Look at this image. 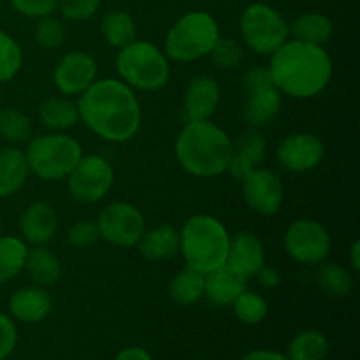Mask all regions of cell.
Here are the masks:
<instances>
[{
    "mask_svg": "<svg viewBox=\"0 0 360 360\" xmlns=\"http://www.w3.org/2000/svg\"><path fill=\"white\" fill-rule=\"evenodd\" d=\"M79 122L105 143L123 144L137 136L143 109L136 91L118 77H102L77 97Z\"/></svg>",
    "mask_w": 360,
    "mask_h": 360,
    "instance_id": "obj_1",
    "label": "cell"
},
{
    "mask_svg": "<svg viewBox=\"0 0 360 360\" xmlns=\"http://www.w3.org/2000/svg\"><path fill=\"white\" fill-rule=\"evenodd\" d=\"M271 81L281 95L315 98L333 79V60L323 46L288 39L269 56Z\"/></svg>",
    "mask_w": 360,
    "mask_h": 360,
    "instance_id": "obj_2",
    "label": "cell"
},
{
    "mask_svg": "<svg viewBox=\"0 0 360 360\" xmlns=\"http://www.w3.org/2000/svg\"><path fill=\"white\" fill-rule=\"evenodd\" d=\"M234 153V141L211 120L186 122L174 143L179 167L195 178H218L225 174Z\"/></svg>",
    "mask_w": 360,
    "mask_h": 360,
    "instance_id": "obj_3",
    "label": "cell"
},
{
    "mask_svg": "<svg viewBox=\"0 0 360 360\" xmlns=\"http://www.w3.org/2000/svg\"><path fill=\"white\" fill-rule=\"evenodd\" d=\"M231 234L220 218L213 214H192L179 231V253L186 267L210 273L227 262Z\"/></svg>",
    "mask_w": 360,
    "mask_h": 360,
    "instance_id": "obj_4",
    "label": "cell"
},
{
    "mask_svg": "<svg viewBox=\"0 0 360 360\" xmlns=\"http://www.w3.org/2000/svg\"><path fill=\"white\" fill-rule=\"evenodd\" d=\"M118 79L134 91H158L171 79V60L153 42L136 39L118 49L115 60Z\"/></svg>",
    "mask_w": 360,
    "mask_h": 360,
    "instance_id": "obj_5",
    "label": "cell"
},
{
    "mask_svg": "<svg viewBox=\"0 0 360 360\" xmlns=\"http://www.w3.org/2000/svg\"><path fill=\"white\" fill-rule=\"evenodd\" d=\"M220 37V25L213 14L206 11H190L169 28L164 53L171 62H197L210 56Z\"/></svg>",
    "mask_w": 360,
    "mask_h": 360,
    "instance_id": "obj_6",
    "label": "cell"
},
{
    "mask_svg": "<svg viewBox=\"0 0 360 360\" xmlns=\"http://www.w3.org/2000/svg\"><path fill=\"white\" fill-rule=\"evenodd\" d=\"M30 174L42 181H62L83 157V146L67 132L32 137L25 150Z\"/></svg>",
    "mask_w": 360,
    "mask_h": 360,
    "instance_id": "obj_7",
    "label": "cell"
},
{
    "mask_svg": "<svg viewBox=\"0 0 360 360\" xmlns=\"http://www.w3.org/2000/svg\"><path fill=\"white\" fill-rule=\"evenodd\" d=\"M243 46L259 56H271L290 39V23L273 6L255 2L239 18Z\"/></svg>",
    "mask_w": 360,
    "mask_h": 360,
    "instance_id": "obj_8",
    "label": "cell"
},
{
    "mask_svg": "<svg viewBox=\"0 0 360 360\" xmlns=\"http://www.w3.org/2000/svg\"><path fill=\"white\" fill-rule=\"evenodd\" d=\"M69 195L77 204H97L115 185V169L102 155H83L67 176Z\"/></svg>",
    "mask_w": 360,
    "mask_h": 360,
    "instance_id": "obj_9",
    "label": "cell"
},
{
    "mask_svg": "<svg viewBox=\"0 0 360 360\" xmlns=\"http://www.w3.org/2000/svg\"><path fill=\"white\" fill-rule=\"evenodd\" d=\"M95 224L101 239L116 248H136L146 231L143 211L127 200H115L102 207Z\"/></svg>",
    "mask_w": 360,
    "mask_h": 360,
    "instance_id": "obj_10",
    "label": "cell"
},
{
    "mask_svg": "<svg viewBox=\"0 0 360 360\" xmlns=\"http://www.w3.org/2000/svg\"><path fill=\"white\" fill-rule=\"evenodd\" d=\"M283 248L292 260L302 266L326 262L333 250V238L320 221L299 218L292 221L283 236Z\"/></svg>",
    "mask_w": 360,
    "mask_h": 360,
    "instance_id": "obj_11",
    "label": "cell"
},
{
    "mask_svg": "<svg viewBox=\"0 0 360 360\" xmlns=\"http://www.w3.org/2000/svg\"><path fill=\"white\" fill-rule=\"evenodd\" d=\"M243 199L253 213L260 217H274L281 211L285 188L280 176L266 167H257L241 179Z\"/></svg>",
    "mask_w": 360,
    "mask_h": 360,
    "instance_id": "obj_12",
    "label": "cell"
},
{
    "mask_svg": "<svg viewBox=\"0 0 360 360\" xmlns=\"http://www.w3.org/2000/svg\"><path fill=\"white\" fill-rule=\"evenodd\" d=\"M97 60L86 51H69L56 62L53 83L60 95L79 97L97 81Z\"/></svg>",
    "mask_w": 360,
    "mask_h": 360,
    "instance_id": "obj_13",
    "label": "cell"
},
{
    "mask_svg": "<svg viewBox=\"0 0 360 360\" xmlns=\"http://www.w3.org/2000/svg\"><path fill=\"white\" fill-rule=\"evenodd\" d=\"M326 157V146L316 134L294 132L278 144L276 158L287 171L309 172Z\"/></svg>",
    "mask_w": 360,
    "mask_h": 360,
    "instance_id": "obj_14",
    "label": "cell"
},
{
    "mask_svg": "<svg viewBox=\"0 0 360 360\" xmlns=\"http://www.w3.org/2000/svg\"><path fill=\"white\" fill-rule=\"evenodd\" d=\"M220 83L210 74H199L188 81L183 94V115L186 122L211 120L220 108Z\"/></svg>",
    "mask_w": 360,
    "mask_h": 360,
    "instance_id": "obj_15",
    "label": "cell"
},
{
    "mask_svg": "<svg viewBox=\"0 0 360 360\" xmlns=\"http://www.w3.org/2000/svg\"><path fill=\"white\" fill-rule=\"evenodd\" d=\"M225 266L246 281L255 278V274L266 266V246L262 239L250 231H239L238 234L231 236Z\"/></svg>",
    "mask_w": 360,
    "mask_h": 360,
    "instance_id": "obj_16",
    "label": "cell"
},
{
    "mask_svg": "<svg viewBox=\"0 0 360 360\" xmlns=\"http://www.w3.org/2000/svg\"><path fill=\"white\" fill-rule=\"evenodd\" d=\"M58 232V214L53 204L35 200L20 217V234L27 245L41 246L53 241Z\"/></svg>",
    "mask_w": 360,
    "mask_h": 360,
    "instance_id": "obj_17",
    "label": "cell"
},
{
    "mask_svg": "<svg viewBox=\"0 0 360 360\" xmlns=\"http://www.w3.org/2000/svg\"><path fill=\"white\" fill-rule=\"evenodd\" d=\"M53 309L51 294L41 285H28L18 288L9 299L11 319L21 323H41L49 316Z\"/></svg>",
    "mask_w": 360,
    "mask_h": 360,
    "instance_id": "obj_18",
    "label": "cell"
},
{
    "mask_svg": "<svg viewBox=\"0 0 360 360\" xmlns=\"http://www.w3.org/2000/svg\"><path fill=\"white\" fill-rule=\"evenodd\" d=\"M267 141L262 132L257 129L245 130L234 143V153H232L231 165H229V174L234 179L241 181L246 174L260 167V164L266 158Z\"/></svg>",
    "mask_w": 360,
    "mask_h": 360,
    "instance_id": "obj_19",
    "label": "cell"
},
{
    "mask_svg": "<svg viewBox=\"0 0 360 360\" xmlns=\"http://www.w3.org/2000/svg\"><path fill=\"white\" fill-rule=\"evenodd\" d=\"M281 102H283V95L276 90L274 84L246 91L243 120L250 129L262 130L276 118L281 109Z\"/></svg>",
    "mask_w": 360,
    "mask_h": 360,
    "instance_id": "obj_20",
    "label": "cell"
},
{
    "mask_svg": "<svg viewBox=\"0 0 360 360\" xmlns=\"http://www.w3.org/2000/svg\"><path fill=\"white\" fill-rule=\"evenodd\" d=\"M136 248L148 262H164L179 253V231L171 224L146 229Z\"/></svg>",
    "mask_w": 360,
    "mask_h": 360,
    "instance_id": "obj_21",
    "label": "cell"
},
{
    "mask_svg": "<svg viewBox=\"0 0 360 360\" xmlns=\"http://www.w3.org/2000/svg\"><path fill=\"white\" fill-rule=\"evenodd\" d=\"M246 285H248V281L245 278L236 274L227 266H221L206 273L204 297L218 308H229L238 299V295L248 288Z\"/></svg>",
    "mask_w": 360,
    "mask_h": 360,
    "instance_id": "obj_22",
    "label": "cell"
},
{
    "mask_svg": "<svg viewBox=\"0 0 360 360\" xmlns=\"http://www.w3.org/2000/svg\"><path fill=\"white\" fill-rule=\"evenodd\" d=\"M30 176L27 155L21 148L9 146L0 150V199L20 192Z\"/></svg>",
    "mask_w": 360,
    "mask_h": 360,
    "instance_id": "obj_23",
    "label": "cell"
},
{
    "mask_svg": "<svg viewBox=\"0 0 360 360\" xmlns=\"http://www.w3.org/2000/svg\"><path fill=\"white\" fill-rule=\"evenodd\" d=\"M39 120L49 132H67L79 123L77 104L65 95H53L39 105Z\"/></svg>",
    "mask_w": 360,
    "mask_h": 360,
    "instance_id": "obj_24",
    "label": "cell"
},
{
    "mask_svg": "<svg viewBox=\"0 0 360 360\" xmlns=\"http://www.w3.org/2000/svg\"><path fill=\"white\" fill-rule=\"evenodd\" d=\"M25 271L35 285L51 287L62 278V262L56 253L48 248V245L32 246L27 252Z\"/></svg>",
    "mask_w": 360,
    "mask_h": 360,
    "instance_id": "obj_25",
    "label": "cell"
},
{
    "mask_svg": "<svg viewBox=\"0 0 360 360\" xmlns=\"http://www.w3.org/2000/svg\"><path fill=\"white\" fill-rule=\"evenodd\" d=\"M334 25L329 16L316 11L301 14L290 23V35L292 39L308 44L326 46L333 39Z\"/></svg>",
    "mask_w": 360,
    "mask_h": 360,
    "instance_id": "obj_26",
    "label": "cell"
},
{
    "mask_svg": "<svg viewBox=\"0 0 360 360\" xmlns=\"http://www.w3.org/2000/svg\"><path fill=\"white\" fill-rule=\"evenodd\" d=\"M204 281H206V274L192 267H185L169 281V297L174 304L183 306V308L197 304L204 297Z\"/></svg>",
    "mask_w": 360,
    "mask_h": 360,
    "instance_id": "obj_27",
    "label": "cell"
},
{
    "mask_svg": "<svg viewBox=\"0 0 360 360\" xmlns=\"http://www.w3.org/2000/svg\"><path fill=\"white\" fill-rule=\"evenodd\" d=\"M101 34L111 48L122 49L132 41H136V21H134L132 14H129L127 11H108L101 20Z\"/></svg>",
    "mask_w": 360,
    "mask_h": 360,
    "instance_id": "obj_28",
    "label": "cell"
},
{
    "mask_svg": "<svg viewBox=\"0 0 360 360\" xmlns=\"http://www.w3.org/2000/svg\"><path fill=\"white\" fill-rule=\"evenodd\" d=\"M28 245L16 236H0V285L9 283L11 280L25 271Z\"/></svg>",
    "mask_w": 360,
    "mask_h": 360,
    "instance_id": "obj_29",
    "label": "cell"
},
{
    "mask_svg": "<svg viewBox=\"0 0 360 360\" xmlns=\"http://www.w3.org/2000/svg\"><path fill=\"white\" fill-rule=\"evenodd\" d=\"M329 354V340L316 329H306L295 334L287 347L290 360H323Z\"/></svg>",
    "mask_w": 360,
    "mask_h": 360,
    "instance_id": "obj_30",
    "label": "cell"
},
{
    "mask_svg": "<svg viewBox=\"0 0 360 360\" xmlns=\"http://www.w3.org/2000/svg\"><path fill=\"white\" fill-rule=\"evenodd\" d=\"M316 283L327 295L343 299L354 290V276L348 267L338 262H322L316 273Z\"/></svg>",
    "mask_w": 360,
    "mask_h": 360,
    "instance_id": "obj_31",
    "label": "cell"
},
{
    "mask_svg": "<svg viewBox=\"0 0 360 360\" xmlns=\"http://www.w3.org/2000/svg\"><path fill=\"white\" fill-rule=\"evenodd\" d=\"M0 137L11 144H23L32 139V120L16 108L0 109Z\"/></svg>",
    "mask_w": 360,
    "mask_h": 360,
    "instance_id": "obj_32",
    "label": "cell"
},
{
    "mask_svg": "<svg viewBox=\"0 0 360 360\" xmlns=\"http://www.w3.org/2000/svg\"><path fill=\"white\" fill-rule=\"evenodd\" d=\"M232 309H234L236 319L241 323H245V326H259L266 320L267 313H269V304H267L266 297L246 288L232 302Z\"/></svg>",
    "mask_w": 360,
    "mask_h": 360,
    "instance_id": "obj_33",
    "label": "cell"
},
{
    "mask_svg": "<svg viewBox=\"0 0 360 360\" xmlns=\"http://www.w3.org/2000/svg\"><path fill=\"white\" fill-rule=\"evenodd\" d=\"M23 60L20 42L7 32L0 30V84L9 83L20 74Z\"/></svg>",
    "mask_w": 360,
    "mask_h": 360,
    "instance_id": "obj_34",
    "label": "cell"
},
{
    "mask_svg": "<svg viewBox=\"0 0 360 360\" xmlns=\"http://www.w3.org/2000/svg\"><path fill=\"white\" fill-rule=\"evenodd\" d=\"M214 65L221 70L236 69L245 60V46L232 37H220L210 53Z\"/></svg>",
    "mask_w": 360,
    "mask_h": 360,
    "instance_id": "obj_35",
    "label": "cell"
},
{
    "mask_svg": "<svg viewBox=\"0 0 360 360\" xmlns=\"http://www.w3.org/2000/svg\"><path fill=\"white\" fill-rule=\"evenodd\" d=\"M65 25L62 23V20L51 16L39 18L37 23L34 28V37L41 48L44 49H58L60 46L65 41Z\"/></svg>",
    "mask_w": 360,
    "mask_h": 360,
    "instance_id": "obj_36",
    "label": "cell"
},
{
    "mask_svg": "<svg viewBox=\"0 0 360 360\" xmlns=\"http://www.w3.org/2000/svg\"><path fill=\"white\" fill-rule=\"evenodd\" d=\"M101 241L97 224L91 220H79L70 225L67 232V243L76 250H88Z\"/></svg>",
    "mask_w": 360,
    "mask_h": 360,
    "instance_id": "obj_37",
    "label": "cell"
},
{
    "mask_svg": "<svg viewBox=\"0 0 360 360\" xmlns=\"http://www.w3.org/2000/svg\"><path fill=\"white\" fill-rule=\"evenodd\" d=\"M101 7V0H58L56 11L69 21H86Z\"/></svg>",
    "mask_w": 360,
    "mask_h": 360,
    "instance_id": "obj_38",
    "label": "cell"
},
{
    "mask_svg": "<svg viewBox=\"0 0 360 360\" xmlns=\"http://www.w3.org/2000/svg\"><path fill=\"white\" fill-rule=\"evenodd\" d=\"M9 2L18 14L32 20L51 16L58 6V0H9Z\"/></svg>",
    "mask_w": 360,
    "mask_h": 360,
    "instance_id": "obj_39",
    "label": "cell"
},
{
    "mask_svg": "<svg viewBox=\"0 0 360 360\" xmlns=\"http://www.w3.org/2000/svg\"><path fill=\"white\" fill-rule=\"evenodd\" d=\"M18 345V329L11 315L0 313V360H7Z\"/></svg>",
    "mask_w": 360,
    "mask_h": 360,
    "instance_id": "obj_40",
    "label": "cell"
},
{
    "mask_svg": "<svg viewBox=\"0 0 360 360\" xmlns=\"http://www.w3.org/2000/svg\"><path fill=\"white\" fill-rule=\"evenodd\" d=\"M241 84H243V90H245V94L246 91L259 90V88H262V86H269V84H273V81H271L269 69H267V67H262V65L252 67V69H248L245 74H243Z\"/></svg>",
    "mask_w": 360,
    "mask_h": 360,
    "instance_id": "obj_41",
    "label": "cell"
},
{
    "mask_svg": "<svg viewBox=\"0 0 360 360\" xmlns=\"http://www.w3.org/2000/svg\"><path fill=\"white\" fill-rule=\"evenodd\" d=\"M257 281L262 285L264 288H276L280 287L281 283V273L276 269V267H271V266H264L259 273L255 274Z\"/></svg>",
    "mask_w": 360,
    "mask_h": 360,
    "instance_id": "obj_42",
    "label": "cell"
},
{
    "mask_svg": "<svg viewBox=\"0 0 360 360\" xmlns=\"http://www.w3.org/2000/svg\"><path fill=\"white\" fill-rule=\"evenodd\" d=\"M111 360H153V357L143 347H127L120 350Z\"/></svg>",
    "mask_w": 360,
    "mask_h": 360,
    "instance_id": "obj_43",
    "label": "cell"
},
{
    "mask_svg": "<svg viewBox=\"0 0 360 360\" xmlns=\"http://www.w3.org/2000/svg\"><path fill=\"white\" fill-rule=\"evenodd\" d=\"M241 360H290L285 354L274 350H267V348H255V350L248 352L243 355Z\"/></svg>",
    "mask_w": 360,
    "mask_h": 360,
    "instance_id": "obj_44",
    "label": "cell"
},
{
    "mask_svg": "<svg viewBox=\"0 0 360 360\" xmlns=\"http://www.w3.org/2000/svg\"><path fill=\"white\" fill-rule=\"evenodd\" d=\"M348 262H350V269L354 273L360 271V241H354L348 248Z\"/></svg>",
    "mask_w": 360,
    "mask_h": 360,
    "instance_id": "obj_45",
    "label": "cell"
},
{
    "mask_svg": "<svg viewBox=\"0 0 360 360\" xmlns=\"http://www.w3.org/2000/svg\"><path fill=\"white\" fill-rule=\"evenodd\" d=\"M0 236H2V220H0Z\"/></svg>",
    "mask_w": 360,
    "mask_h": 360,
    "instance_id": "obj_46",
    "label": "cell"
}]
</instances>
